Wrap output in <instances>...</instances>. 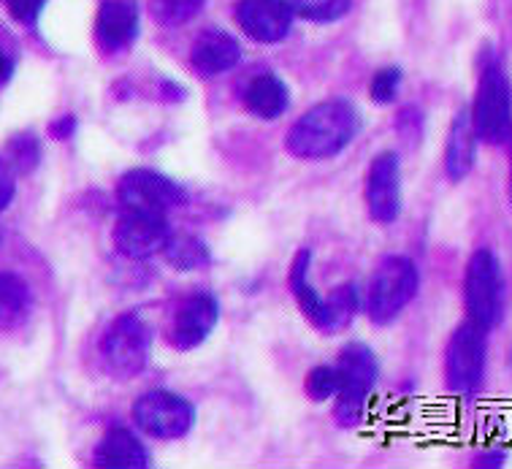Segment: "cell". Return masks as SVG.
I'll return each instance as SVG.
<instances>
[{
  "label": "cell",
  "mask_w": 512,
  "mask_h": 469,
  "mask_svg": "<svg viewBox=\"0 0 512 469\" xmlns=\"http://www.w3.org/2000/svg\"><path fill=\"white\" fill-rule=\"evenodd\" d=\"M336 369H339L342 383L334 396V418L342 429H353L358 423H364L369 396L380 377V364L372 348H366L364 342H350L339 353Z\"/></svg>",
  "instance_id": "obj_3"
},
{
  "label": "cell",
  "mask_w": 512,
  "mask_h": 469,
  "mask_svg": "<svg viewBox=\"0 0 512 469\" xmlns=\"http://www.w3.org/2000/svg\"><path fill=\"white\" fill-rule=\"evenodd\" d=\"M139 9L133 0H106L95 17V38L106 52H122L136 41Z\"/></svg>",
  "instance_id": "obj_15"
},
{
  "label": "cell",
  "mask_w": 512,
  "mask_h": 469,
  "mask_svg": "<svg viewBox=\"0 0 512 469\" xmlns=\"http://www.w3.org/2000/svg\"><path fill=\"white\" fill-rule=\"evenodd\" d=\"M14 193H17V179H14V171L6 160L0 158V212H6L9 204L14 201Z\"/></svg>",
  "instance_id": "obj_30"
},
{
  "label": "cell",
  "mask_w": 512,
  "mask_h": 469,
  "mask_svg": "<svg viewBox=\"0 0 512 469\" xmlns=\"http://www.w3.org/2000/svg\"><path fill=\"white\" fill-rule=\"evenodd\" d=\"M152 19L163 28H182L204 9V0H152Z\"/></svg>",
  "instance_id": "obj_22"
},
{
  "label": "cell",
  "mask_w": 512,
  "mask_h": 469,
  "mask_svg": "<svg viewBox=\"0 0 512 469\" xmlns=\"http://www.w3.org/2000/svg\"><path fill=\"white\" fill-rule=\"evenodd\" d=\"M133 423L152 440H182L196 426V407L182 394L152 388L133 404Z\"/></svg>",
  "instance_id": "obj_7"
},
{
  "label": "cell",
  "mask_w": 512,
  "mask_h": 469,
  "mask_svg": "<svg viewBox=\"0 0 512 469\" xmlns=\"http://www.w3.org/2000/svg\"><path fill=\"white\" fill-rule=\"evenodd\" d=\"M477 133L472 125L469 112H458L450 122V131H447L445 141V174L453 182H461L464 177L472 174L477 160Z\"/></svg>",
  "instance_id": "obj_18"
},
{
  "label": "cell",
  "mask_w": 512,
  "mask_h": 469,
  "mask_svg": "<svg viewBox=\"0 0 512 469\" xmlns=\"http://www.w3.org/2000/svg\"><path fill=\"white\" fill-rule=\"evenodd\" d=\"M168 234H171V226L166 215L122 212L114 226V247L131 261H147L163 250Z\"/></svg>",
  "instance_id": "obj_12"
},
{
  "label": "cell",
  "mask_w": 512,
  "mask_h": 469,
  "mask_svg": "<svg viewBox=\"0 0 512 469\" xmlns=\"http://www.w3.org/2000/svg\"><path fill=\"white\" fill-rule=\"evenodd\" d=\"M152 326L149 320L136 310H128L106 326L98 350L106 369L117 380H133L139 377L149 364L152 353Z\"/></svg>",
  "instance_id": "obj_4"
},
{
  "label": "cell",
  "mask_w": 512,
  "mask_h": 469,
  "mask_svg": "<svg viewBox=\"0 0 512 469\" xmlns=\"http://www.w3.org/2000/svg\"><path fill=\"white\" fill-rule=\"evenodd\" d=\"M464 304L469 320L485 331L502 318V266L491 250H475L464 274Z\"/></svg>",
  "instance_id": "obj_8"
},
{
  "label": "cell",
  "mask_w": 512,
  "mask_h": 469,
  "mask_svg": "<svg viewBox=\"0 0 512 469\" xmlns=\"http://www.w3.org/2000/svg\"><path fill=\"white\" fill-rule=\"evenodd\" d=\"M510 201H512V139H510Z\"/></svg>",
  "instance_id": "obj_33"
},
{
  "label": "cell",
  "mask_w": 512,
  "mask_h": 469,
  "mask_svg": "<svg viewBox=\"0 0 512 469\" xmlns=\"http://www.w3.org/2000/svg\"><path fill=\"white\" fill-rule=\"evenodd\" d=\"M11 76V60L0 52V82H6Z\"/></svg>",
  "instance_id": "obj_32"
},
{
  "label": "cell",
  "mask_w": 512,
  "mask_h": 469,
  "mask_svg": "<svg viewBox=\"0 0 512 469\" xmlns=\"http://www.w3.org/2000/svg\"><path fill=\"white\" fill-rule=\"evenodd\" d=\"M44 3L47 0H6L11 17L22 22V25H30V28L38 22V14L44 9Z\"/></svg>",
  "instance_id": "obj_28"
},
{
  "label": "cell",
  "mask_w": 512,
  "mask_h": 469,
  "mask_svg": "<svg viewBox=\"0 0 512 469\" xmlns=\"http://www.w3.org/2000/svg\"><path fill=\"white\" fill-rule=\"evenodd\" d=\"M28 282L11 272H0V329H14L30 312Z\"/></svg>",
  "instance_id": "obj_21"
},
{
  "label": "cell",
  "mask_w": 512,
  "mask_h": 469,
  "mask_svg": "<svg viewBox=\"0 0 512 469\" xmlns=\"http://www.w3.org/2000/svg\"><path fill=\"white\" fill-rule=\"evenodd\" d=\"M361 131V114L347 98H328L301 114L285 136V150L296 160L320 163L345 152Z\"/></svg>",
  "instance_id": "obj_1"
},
{
  "label": "cell",
  "mask_w": 512,
  "mask_h": 469,
  "mask_svg": "<svg viewBox=\"0 0 512 469\" xmlns=\"http://www.w3.org/2000/svg\"><path fill=\"white\" fill-rule=\"evenodd\" d=\"M469 117L475 125L477 139L485 144H507L512 139V87L496 60L485 63L480 71Z\"/></svg>",
  "instance_id": "obj_5"
},
{
  "label": "cell",
  "mask_w": 512,
  "mask_h": 469,
  "mask_svg": "<svg viewBox=\"0 0 512 469\" xmlns=\"http://www.w3.org/2000/svg\"><path fill=\"white\" fill-rule=\"evenodd\" d=\"M353 0H290V9L309 22H334L345 17Z\"/></svg>",
  "instance_id": "obj_24"
},
{
  "label": "cell",
  "mask_w": 512,
  "mask_h": 469,
  "mask_svg": "<svg viewBox=\"0 0 512 469\" xmlns=\"http://www.w3.org/2000/svg\"><path fill=\"white\" fill-rule=\"evenodd\" d=\"M401 90V68L391 66V68H380L377 74L372 76V82H369V95H372L374 104L388 106L396 101V95Z\"/></svg>",
  "instance_id": "obj_26"
},
{
  "label": "cell",
  "mask_w": 512,
  "mask_h": 469,
  "mask_svg": "<svg viewBox=\"0 0 512 469\" xmlns=\"http://www.w3.org/2000/svg\"><path fill=\"white\" fill-rule=\"evenodd\" d=\"M239 60H242V47H239V41H236L231 33H225V30L220 28L204 30V33L196 38L193 52H190V63H193V68H196L204 79H212V76H220L225 74V71H231Z\"/></svg>",
  "instance_id": "obj_16"
},
{
  "label": "cell",
  "mask_w": 512,
  "mask_h": 469,
  "mask_svg": "<svg viewBox=\"0 0 512 469\" xmlns=\"http://www.w3.org/2000/svg\"><path fill=\"white\" fill-rule=\"evenodd\" d=\"M361 293L355 288L353 282L347 285H339L331 296H328V310H331V334H339V331L350 326L355 318V312L361 310Z\"/></svg>",
  "instance_id": "obj_23"
},
{
  "label": "cell",
  "mask_w": 512,
  "mask_h": 469,
  "mask_svg": "<svg viewBox=\"0 0 512 469\" xmlns=\"http://www.w3.org/2000/svg\"><path fill=\"white\" fill-rule=\"evenodd\" d=\"M239 28L258 44H277L293 28V9L285 0H242L236 6Z\"/></svg>",
  "instance_id": "obj_13"
},
{
  "label": "cell",
  "mask_w": 512,
  "mask_h": 469,
  "mask_svg": "<svg viewBox=\"0 0 512 469\" xmlns=\"http://www.w3.org/2000/svg\"><path fill=\"white\" fill-rule=\"evenodd\" d=\"M312 250H298L293 263H290L288 285L293 299H296L301 315L323 334H331V310H328V299L320 296L312 285Z\"/></svg>",
  "instance_id": "obj_14"
},
{
  "label": "cell",
  "mask_w": 512,
  "mask_h": 469,
  "mask_svg": "<svg viewBox=\"0 0 512 469\" xmlns=\"http://www.w3.org/2000/svg\"><path fill=\"white\" fill-rule=\"evenodd\" d=\"M220 323V301L215 293L196 291L179 301L168 329V345L179 353L196 350L212 337Z\"/></svg>",
  "instance_id": "obj_10"
},
{
  "label": "cell",
  "mask_w": 512,
  "mask_h": 469,
  "mask_svg": "<svg viewBox=\"0 0 512 469\" xmlns=\"http://www.w3.org/2000/svg\"><path fill=\"white\" fill-rule=\"evenodd\" d=\"M488 364V339L475 320L461 323L445 350V383L450 394L469 396L480 391Z\"/></svg>",
  "instance_id": "obj_6"
},
{
  "label": "cell",
  "mask_w": 512,
  "mask_h": 469,
  "mask_svg": "<svg viewBox=\"0 0 512 469\" xmlns=\"http://www.w3.org/2000/svg\"><path fill=\"white\" fill-rule=\"evenodd\" d=\"M396 131L401 133V139H418L420 133H423V114H420V109H412V106L401 109L399 120H396Z\"/></svg>",
  "instance_id": "obj_29"
},
{
  "label": "cell",
  "mask_w": 512,
  "mask_h": 469,
  "mask_svg": "<svg viewBox=\"0 0 512 469\" xmlns=\"http://www.w3.org/2000/svg\"><path fill=\"white\" fill-rule=\"evenodd\" d=\"M93 467L98 469H147L152 467L147 445L131 429H112L101 437L93 451Z\"/></svg>",
  "instance_id": "obj_17"
},
{
  "label": "cell",
  "mask_w": 512,
  "mask_h": 469,
  "mask_svg": "<svg viewBox=\"0 0 512 469\" xmlns=\"http://www.w3.org/2000/svg\"><path fill=\"white\" fill-rule=\"evenodd\" d=\"M117 201L122 212H149V215H168L171 209L187 204V190L177 179L166 177L152 169H133L122 174L117 185Z\"/></svg>",
  "instance_id": "obj_9"
},
{
  "label": "cell",
  "mask_w": 512,
  "mask_h": 469,
  "mask_svg": "<svg viewBox=\"0 0 512 469\" xmlns=\"http://www.w3.org/2000/svg\"><path fill=\"white\" fill-rule=\"evenodd\" d=\"M339 383H342V377H339V369L328 364H320V366H312L309 369L307 380H304V391L312 402H331L339 391Z\"/></svg>",
  "instance_id": "obj_25"
},
{
  "label": "cell",
  "mask_w": 512,
  "mask_h": 469,
  "mask_svg": "<svg viewBox=\"0 0 512 469\" xmlns=\"http://www.w3.org/2000/svg\"><path fill=\"white\" fill-rule=\"evenodd\" d=\"M244 109L258 120H277L288 112L290 90L280 76L261 74L244 87Z\"/></svg>",
  "instance_id": "obj_19"
},
{
  "label": "cell",
  "mask_w": 512,
  "mask_h": 469,
  "mask_svg": "<svg viewBox=\"0 0 512 469\" xmlns=\"http://www.w3.org/2000/svg\"><path fill=\"white\" fill-rule=\"evenodd\" d=\"M160 253L168 261V266L177 272H196V269H206L212 263L209 244L193 234H174L171 231Z\"/></svg>",
  "instance_id": "obj_20"
},
{
  "label": "cell",
  "mask_w": 512,
  "mask_h": 469,
  "mask_svg": "<svg viewBox=\"0 0 512 469\" xmlns=\"http://www.w3.org/2000/svg\"><path fill=\"white\" fill-rule=\"evenodd\" d=\"M418 288L420 274L415 261H410L407 255H391L374 269L361 307L374 326H391L393 320L415 301Z\"/></svg>",
  "instance_id": "obj_2"
},
{
  "label": "cell",
  "mask_w": 512,
  "mask_h": 469,
  "mask_svg": "<svg viewBox=\"0 0 512 469\" xmlns=\"http://www.w3.org/2000/svg\"><path fill=\"white\" fill-rule=\"evenodd\" d=\"M49 133H52L55 139H71V136L76 133V120L71 117V114H66V117H60L57 122H52Z\"/></svg>",
  "instance_id": "obj_31"
},
{
  "label": "cell",
  "mask_w": 512,
  "mask_h": 469,
  "mask_svg": "<svg viewBox=\"0 0 512 469\" xmlns=\"http://www.w3.org/2000/svg\"><path fill=\"white\" fill-rule=\"evenodd\" d=\"M366 212L377 226H393L401 215V163L396 152H380L369 163L364 185Z\"/></svg>",
  "instance_id": "obj_11"
},
{
  "label": "cell",
  "mask_w": 512,
  "mask_h": 469,
  "mask_svg": "<svg viewBox=\"0 0 512 469\" xmlns=\"http://www.w3.org/2000/svg\"><path fill=\"white\" fill-rule=\"evenodd\" d=\"M9 155H11V163L17 166V171L22 174H28L38 166V160H41V147H38V139L36 136H17V139L9 144Z\"/></svg>",
  "instance_id": "obj_27"
}]
</instances>
